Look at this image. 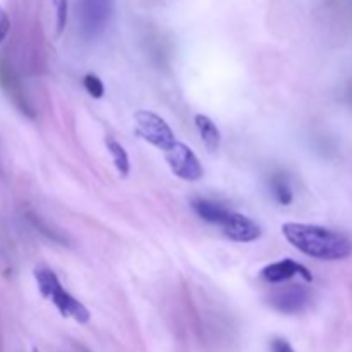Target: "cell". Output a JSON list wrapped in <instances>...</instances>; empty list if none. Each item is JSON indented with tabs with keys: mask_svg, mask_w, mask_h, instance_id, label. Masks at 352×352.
Listing matches in <instances>:
<instances>
[{
	"mask_svg": "<svg viewBox=\"0 0 352 352\" xmlns=\"http://www.w3.org/2000/svg\"><path fill=\"white\" fill-rule=\"evenodd\" d=\"M165 158H167V164L170 167V170L177 177H181L182 181L196 182L203 177V167L199 164L198 157L184 143H177L175 141L174 146L165 151Z\"/></svg>",
	"mask_w": 352,
	"mask_h": 352,
	"instance_id": "3",
	"label": "cell"
},
{
	"mask_svg": "<svg viewBox=\"0 0 352 352\" xmlns=\"http://www.w3.org/2000/svg\"><path fill=\"white\" fill-rule=\"evenodd\" d=\"M219 227L227 239L236 241V243H253L261 236V227L254 220L241 213L229 212V215L222 220Z\"/></svg>",
	"mask_w": 352,
	"mask_h": 352,
	"instance_id": "4",
	"label": "cell"
},
{
	"mask_svg": "<svg viewBox=\"0 0 352 352\" xmlns=\"http://www.w3.org/2000/svg\"><path fill=\"white\" fill-rule=\"evenodd\" d=\"M31 222H33V223H34V227H36L38 230H41V232H43L45 236H47V237H50L52 241H57V243H64V239H62V237L58 236L57 232H54V230H50V229H48V226H47V223H43V222H41V220L38 219V217H31Z\"/></svg>",
	"mask_w": 352,
	"mask_h": 352,
	"instance_id": "16",
	"label": "cell"
},
{
	"mask_svg": "<svg viewBox=\"0 0 352 352\" xmlns=\"http://www.w3.org/2000/svg\"><path fill=\"white\" fill-rule=\"evenodd\" d=\"M9 31H10V19H9V16H7L6 10L0 7V43L6 40L7 34H9Z\"/></svg>",
	"mask_w": 352,
	"mask_h": 352,
	"instance_id": "17",
	"label": "cell"
},
{
	"mask_svg": "<svg viewBox=\"0 0 352 352\" xmlns=\"http://www.w3.org/2000/svg\"><path fill=\"white\" fill-rule=\"evenodd\" d=\"M285 239L306 256L323 261L346 260L352 254V241L346 234L309 223H285Z\"/></svg>",
	"mask_w": 352,
	"mask_h": 352,
	"instance_id": "1",
	"label": "cell"
},
{
	"mask_svg": "<svg viewBox=\"0 0 352 352\" xmlns=\"http://www.w3.org/2000/svg\"><path fill=\"white\" fill-rule=\"evenodd\" d=\"M105 144H107V150H109V153L112 155V160L113 164H116V168L119 170L120 175H129V170H131V164H129V157H127V151L124 150V146L120 143H117L113 138H107L105 140Z\"/></svg>",
	"mask_w": 352,
	"mask_h": 352,
	"instance_id": "13",
	"label": "cell"
},
{
	"mask_svg": "<svg viewBox=\"0 0 352 352\" xmlns=\"http://www.w3.org/2000/svg\"><path fill=\"white\" fill-rule=\"evenodd\" d=\"M134 119L138 124V134L158 150L167 151L175 144L174 133L160 116L148 110H140L134 113Z\"/></svg>",
	"mask_w": 352,
	"mask_h": 352,
	"instance_id": "2",
	"label": "cell"
},
{
	"mask_svg": "<svg viewBox=\"0 0 352 352\" xmlns=\"http://www.w3.org/2000/svg\"><path fill=\"white\" fill-rule=\"evenodd\" d=\"M47 299H50L54 302V306L58 309V313L64 318H72L74 322L81 323V325L89 322V311L85 308V305H81L78 299L72 298L67 291H64L60 282L52 289Z\"/></svg>",
	"mask_w": 352,
	"mask_h": 352,
	"instance_id": "7",
	"label": "cell"
},
{
	"mask_svg": "<svg viewBox=\"0 0 352 352\" xmlns=\"http://www.w3.org/2000/svg\"><path fill=\"white\" fill-rule=\"evenodd\" d=\"M55 17H57V36H60L65 30L69 16V0H54Z\"/></svg>",
	"mask_w": 352,
	"mask_h": 352,
	"instance_id": "14",
	"label": "cell"
},
{
	"mask_svg": "<svg viewBox=\"0 0 352 352\" xmlns=\"http://www.w3.org/2000/svg\"><path fill=\"white\" fill-rule=\"evenodd\" d=\"M192 210L196 212V215L199 219H203L208 223H215V226H220L222 220L229 215L230 210L226 208L223 205L215 201H210V199H196L192 201Z\"/></svg>",
	"mask_w": 352,
	"mask_h": 352,
	"instance_id": "10",
	"label": "cell"
},
{
	"mask_svg": "<svg viewBox=\"0 0 352 352\" xmlns=\"http://www.w3.org/2000/svg\"><path fill=\"white\" fill-rule=\"evenodd\" d=\"M296 275H301L306 282L313 280L311 272H309L305 265L298 263V261L294 260H289V258L287 260L277 261V263L267 265V267L261 270V277L267 282H270V284H282V282L291 280Z\"/></svg>",
	"mask_w": 352,
	"mask_h": 352,
	"instance_id": "9",
	"label": "cell"
},
{
	"mask_svg": "<svg viewBox=\"0 0 352 352\" xmlns=\"http://www.w3.org/2000/svg\"><path fill=\"white\" fill-rule=\"evenodd\" d=\"M270 189L274 198L277 199L280 205L287 206L291 205L292 199H294V195H292V188L289 179L285 177L284 174H274L270 179Z\"/></svg>",
	"mask_w": 352,
	"mask_h": 352,
	"instance_id": "12",
	"label": "cell"
},
{
	"mask_svg": "<svg viewBox=\"0 0 352 352\" xmlns=\"http://www.w3.org/2000/svg\"><path fill=\"white\" fill-rule=\"evenodd\" d=\"M272 349H274V352H294L291 344L284 339H275L274 344H272Z\"/></svg>",
	"mask_w": 352,
	"mask_h": 352,
	"instance_id": "18",
	"label": "cell"
},
{
	"mask_svg": "<svg viewBox=\"0 0 352 352\" xmlns=\"http://www.w3.org/2000/svg\"><path fill=\"white\" fill-rule=\"evenodd\" d=\"M195 122H196V127H198L199 136H201L203 144L208 148V151L219 150L220 131H219V127L215 126V122H213L210 117L203 116V113H198V116L195 117Z\"/></svg>",
	"mask_w": 352,
	"mask_h": 352,
	"instance_id": "11",
	"label": "cell"
},
{
	"mask_svg": "<svg viewBox=\"0 0 352 352\" xmlns=\"http://www.w3.org/2000/svg\"><path fill=\"white\" fill-rule=\"evenodd\" d=\"M309 302V292L302 285H289V287L280 289L275 294H272L270 305L277 311L285 313V315H294L301 313Z\"/></svg>",
	"mask_w": 352,
	"mask_h": 352,
	"instance_id": "6",
	"label": "cell"
},
{
	"mask_svg": "<svg viewBox=\"0 0 352 352\" xmlns=\"http://www.w3.org/2000/svg\"><path fill=\"white\" fill-rule=\"evenodd\" d=\"M82 82H85L86 91H88L89 95L93 96V98H102L103 93H105V88H103V82L100 81L98 76L86 74L85 79H82Z\"/></svg>",
	"mask_w": 352,
	"mask_h": 352,
	"instance_id": "15",
	"label": "cell"
},
{
	"mask_svg": "<svg viewBox=\"0 0 352 352\" xmlns=\"http://www.w3.org/2000/svg\"><path fill=\"white\" fill-rule=\"evenodd\" d=\"M110 16V0H81L82 30L88 36H95L105 28Z\"/></svg>",
	"mask_w": 352,
	"mask_h": 352,
	"instance_id": "5",
	"label": "cell"
},
{
	"mask_svg": "<svg viewBox=\"0 0 352 352\" xmlns=\"http://www.w3.org/2000/svg\"><path fill=\"white\" fill-rule=\"evenodd\" d=\"M0 88L6 91V95L9 96L10 102H12L21 112L26 113L28 117H34V112L33 109H31L30 102H28L26 93H24L19 78L14 74L10 65H7L6 62L2 60H0Z\"/></svg>",
	"mask_w": 352,
	"mask_h": 352,
	"instance_id": "8",
	"label": "cell"
}]
</instances>
